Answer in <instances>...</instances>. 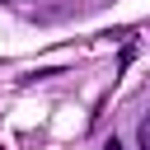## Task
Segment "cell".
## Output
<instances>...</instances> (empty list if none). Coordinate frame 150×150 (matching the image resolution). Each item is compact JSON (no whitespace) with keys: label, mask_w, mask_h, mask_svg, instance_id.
<instances>
[{"label":"cell","mask_w":150,"mask_h":150,"mask_svg":"<svg viewBox=\"0 0 150 150\" xmlns=\"http://www.w3.org/2000/svg\"><path fill=\"white\" fill-rule=\"evenodd\" d=\"M136 141H141V150H150V117H145V122L136 127Z\"/></svg>","instance_id":"6da1fadb"},{"label":"cell","mask_w":150,"mask_h":150,"mask_svg":"<svg viewBox=\"0 0 150 150\" xmlns=\"http://www.w3.org/2000/svg\"><path fill=\"white\" fill-rule=\"evenodd\" d=\"M103 150H122V145H117V141H108V145H103Z\"/></svg>","instance_id":"7a4b0ae2"}]
</instances>
